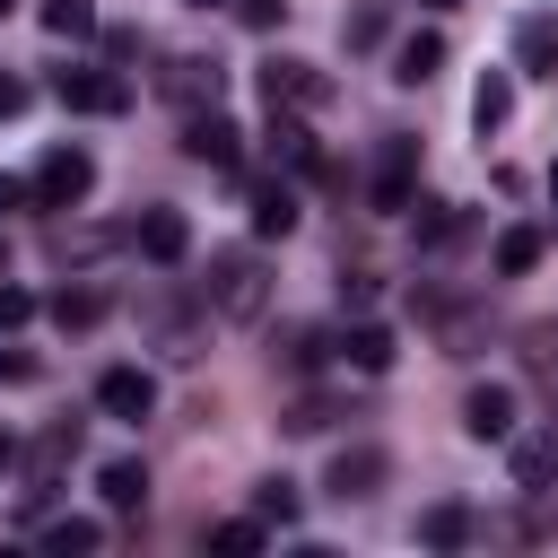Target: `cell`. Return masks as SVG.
<instances>
[{
    "mask_svg": "<svg viewBox=\"0 0 558 558\" xmlns=\"http://www.w3.org/2000/svg\"><path fill=\"white\" fill-rule=\"evenodd\" d=\"M296 227V192L288 183H253V235H288Z\"/></svg>",
    "mask_w": 558,
    "mask_h": 558,
    "instance_id": "obj_22",
    "label": "cell"
},
{
    "mask_svg": "<svg viewBox=\"0 0 558 558\" xmlns=\"http://www.w3.org/2000/svg\"><path fill=\"white\" fill-rule=\"evenodd\" d=\"M331 349H340L357 375H384V366H392V331H384V323H366V314H357V323H349Z\"/></svg>",
    "mask_w": 558,
    "mask_h": 558,
    "instance_id": "obj_15",
    "label": "cell"
},
{
    "mask_svg": "<svg viewBox=\"0 0 558 558\" xmlns=\"http://www.w3.org/2000/svg\"><path fill=\"white\" fill-rule=\"evenodd\" d=\"M532 262H541V227H506L497 235V279H523Z\"/></svg>",
    "mask_w": 558,
    "mask_h": 558,
    "instance_id": "obj_24",
    "label": "cell"
},
{
    "mask_svg": "<svg viewBox=\"0 0 558 558\" xmlns=\"http://www.w3.org/2000/svg\"><path fill=\"white\" fill-rule=\"evenodd\" d=\"M96 488H105V506H113V514H140V506H148V471H140L131 453H113V462L96 471Z\"/></svg>",
    "mask_w": 558,
    "mask_h": 558,
    "instance_id": "obj_18",
    "label": "cell"
},
{
    "mask_svg": "<svg viewBox=\"0 0 558 558\" xmlns=\"http://www.w3.org/2000/svg\"><path fill=\"white\" fill-rule=\"evenodd\" d=\"M9 9H17V0H0V17H9Z\"/></svg>",
    "mask_w": 558,
    "mask_h": 558,
    "instance_id": "obj_41",
    "label": "cell"
},
{
    "mask_svg": "<svg viewBox=\"0 0 558 558\" xmlns=\"http://www.w3.org/2000/svg\"><path fill=\"white\" fill-rule=\"evenodd\" d=\"M17 375H26V357H9V349H0V384H17Z\"/></svg>",
    "mask_w": 558,
    "mask_h": 558,
    "instance_id": "obj_36",
    "label": "cell"
},
{
    "mask_svg": "<svg viewBox=\"0 0 558 558\" xmlns=\"http://www.w3.org/2000/svg\"><path fill=\"white\" fill-rule=\"evenodd\" d=\"M70 453H78V418H52V427L26 445V506H44V497H52V480L70 471Z\"/></svg>",
    "mask_w": 558,
    "mask_h": 558,
    "instance_id": "obj_6",
    "label": "cell"
},
{
    "mask_svg": "<svg viewBox=\"0 0 558 558\" xmlns=\"http://www.w3.org/2000/svg\"><path fill=\"white\" fill-rule=\"evenodd\" d=\"M410 209H418V244H453L462 235V209L453 201H410Z\"/></svg>",
    "mask_w": 558,
    "mask_h": 558,
    "instance_id": "obj_28",
    "label": "cell"
},
{
    "mask_svg": "<svg viewBox=\"0 0 558 558\" xmlns=\"http://www.w3.org/2000/svg\"><path fill=\"white\" fill-rule=\"evenodd\" d=\"M183 9H235V0H183Z\"/></svg>",
    "mask_w": 558,
    "mask_h": 558,
    "instance_id": "obj_38",
    "label": "cell"
},
{
    "mask_svg": "<svg viewBox=\"0 0 558 558\" xmlns=\"http://www.w3.org/2000/svg\"><path fill=\"white\" fill-rule=\"evenodd\" d=\"M148 331H157V349H166V357H201V323H192L183 305L148 296Z\"/></svg>",
    "mask_w": 558,
    "mask_h": 558,
    "instance_id": "obj_17",
    "label": "cell"
},
{
    "mask_svg": "<svg viewBox=\"0 0 558 558\" xmlns=\"http://www.w3.org/2000/svg\"><path fill=\"white\" fill-rule=\"evenodd\" d=\"M157 87H166L183 113H209V105H218V61H192V52H183V61L157 70Z\"/></svg>",
    "mask_w": 558,
    "mask_h": 558,
    "instance_id": "obj_12",
    "label": "cell"
},
{
    "mask_svg": "<svg viewBox=\"0 0 558 558\" xmlns=\"http://www.w3.org/2000/svg\"><path fill=\"white\" fill-rule=\"evenodd\" d=\"M323 96H331V78H323L314 61H288V52L262 61V105H288V113H296V105H323Z\"/></svg>",
    "mask_w": 558,
    "mask_h": 558,
    "instance_id": "obj_7",
    "label": "cell"
},
{
    "mask_svg": "<svg viewBox=\"0 0 558 558\" xmlns=\"http://www.w3.org/2000/svg\"><path fill=\"white\" fill-rule=\"evenodd\" d=\"M506 471H514V488H523V497L558 488V418H541V427H514V436H506Z\"/></svg>",
    "mask_w": 558,
    "mask_h": 558,
    "instance_id": "obj_3",
    "label": "cell"
},
{
    "mask_svg": "<svg viewBox=\"0 0 558 558\" xmlns=\"http://www.w3.org/2000/svg\"><path fill=\"white\" fill-rule=\"evenodd\" d=\"M366 201H375L384 218L418 201V140H384V157H375V183H366Z\"/></svg>",
    "mask_w": 558,
    "mask_h": 558,
    "instance_id": "obj_5",
    "label": "cell"
},
{
    "mask_svg": "<svg viewBox=\"0 0 558 558\" xmlns=\"http://www.w3.org/2000/svg\"><path fill=\"white\" fill-rule=\"evenodd\" d=\"M183 157H201V166H218V174H235L244 166V131L209 105V113H183Z\"/></svg>",
    "mask_w": 558,
    "mask_h": 558,
    "instance_id": "obj_4",
    "label": "cell"
},
{
    "mask_svg": "<svg viewBox=\"0 0 558 558\" xmlns=\"http://www.w3.org/2000/svg\"><path fill=\"white\" fill-rule=\"evenodd\" d=\"M87 192H96V157L70 148V140L44 148V166H35V201H44V209H78Z\"/></svg>",
    "mask_w": 558,
    "mask_h": 558,
    "instance_id": "obj_2",
    "label": "cell"
},
{
    "mask_svg": "<svg viewBox=\"0 0 558 558\" xmlns=\"http://www.w3.org/2000/svg\"><path fill=\"white\" fill-rule=\"evenodd\" d=\"M262 305H270V270H262V253H244V244L209 253L201 314H218V323H262Z\"/></svg>",
    "mask_w": 558,
    "mask_h": 558,
    "instance_id": "obj_1",
    "label": "cell"
},
{
    "mask_svg": "<svg viewBox=\"0 0 558 558\" xmlns=\"http://www.w3.org/2000/svg\"><path fill=\"white\" fill-rule=\"evenodd\" d=\"M96 541H105V523H87V514L44 523V549H52V558H78V549H96Z\"/></svg>",
    "mask_w": 558,
    "mask_h": 558,
    "instance_id": "obj_26",
    "label": "cell"
},
{
    "mask_svg": "<svg viewBox=\"0 0 558 558\" xmlns=\"http://www.w3.org/2000/svg\"><path fill=\"white\" fill-rule=\"evenodd\" d=\"M209 549H218V558H253V549H262V514H253V523H209Z\"/></svg>",
    "mask_w": 558,
    "mask_h": 558,
    "instance_id": "obj_30",
    "label": "cell"
},
{
    "mask_svg": "<svg viewBox=\"0 0 558 558\" xmlns=\"http://www.w3.org/2000/svg\"><path fill=\"white\" fill-rule=\"evenodd\" d=\"M340 35H349V52L384 44V9H375V0H366V9H349V26H340Z\"/></svg>",
    "mask_w": 558,
    "mask_h": 558,
    "instance_id": "obj_31",
    "label": "cell"
},
{
    "mask_svg": "<svg viewBox=\"0 0 558 558\" xmlns=\"http://www.w3.org/2000/svg\"><path fill=\"white\" fill-rule=\"evenodd\" d=\"M436 70H445V35H436V26H418V35L392 52V78H401V87H427Z\"/></svg>",
    "mask_w": 558,
    "mask_h": 558,
    "instance_id": "obj_16",
    "label": "cell"
},
{
    "mask_svg": "<svg viewBox=\"0 0 558 558\" xmlns=\"http://www.w3.org/2000/svg\"><path fill=\"white\" fill-rule=\"evenodd\" d=\"M514 61L541 70V78H558V17H523L514 26Z\"/></svg>",
    "mask_w": 558,
    "mask_h": 558,
    "instance_id": "obj_20",
    "label": "cell"
},
{
    "mask_svg": "<svg viewBox=\"0 0 558 558\" xmlns=\"http://www.w3.org/2000/svg\"><path fill=\"white\" fill-rule=\"evenodd\" d=\"M506 113H514V78H506V70H480V87H471V122H480V140L506 131Z\"/></svg>",
    "mask_w": 558,
    "mask_h": 558,
    "instance_id": "obj_19",
    "label": "cell"
},
{
    "mask_svg": "<svg viewBox=\"0 0 558 558\" xmlns=\"http://www.w3.org/2000/svg\"><path fill=\"white\" fill-rule=\"evenodd\" d=\"M35 323V296L26 288H0V331H26Z\"/></svg>",
    "mask_w": 558,
    "mask_h": 558,
    "instance_id": "obj_33",
    "label": "cell"
},
{
    "mask_svg": "<svg viewBox=\"0 0 558 558\" xmlns=\"http://www.w3.org/2000/svg\"><path fill=\"white\" fill-rule=\"evenodd\" d=\"M52 96H61L70 113H122V105H131V87H122L113 70H61Z\"/></svg>",
    "mask_w": 558,
    "mask_h": 558,
    "instance_id": "obj_9",
    "label": "cell"
},
{
    "mask_svg": "<svg viewBox=\"0 0 558 558\" xmlns=\"http://www.w3.org/2000/svg\"><path fill=\"white\" fill-rule=\"evenodd\" d=\"M262 148H270V166H288V174H314V166H323L314 131H305L288 105H270V131H262Z\"/></svg>",
    "mask_w": 558,
    "mask_h": 558,
    "instance_id": "obj_11",
    "label": "cell"
},
{
    "mask_svg": "<svg viewBox=\"0 0 558 558\" xmlns=\"http://www.w3.org/2000/svg\"><path fill=\"white\" fill-rule=\"evenodd\" d=\"M253 514L288 532V523H296V480H262V488H253Z\"/></svg>",
    "mask_w": 558,
    "mask_h": 558,
    "instance_id": "obj_29",
    "label": "cell"
},
{
    "mask_svg": "<svg viewBox=\"0 0 558 558\" xmlns=\"http://www.w3.org/2000/svg\"><path fill=\"white\" fill-rule=\"evenodd\" d=\"M462 427H471L480 445H506V436H514V392H506V384H471Z\"/></svg>",
    "mask_w": 558,
    "mask_h": 558,
    "instance_id": "obj_13",
    "label": "cell"
},
{
    "mask_svg": "<svg viewBox=\"0 0 558 558\" xmlns=\"http://www.w3.org/2000/svg\"><path fill=\"white\" fill-rule=\"evenodd\" d=\"M131 244H140L148 262H183V253H192V227H183V209H140Z\"/></svg>",
    "mask_w": 558,
    "mask_h": 558,
    "instance_id": "obj_14",
    "label": "cell"
},
{
    "mask_svg": "<svg viewBox=\"0 0 558 558\" xmlns=\"http://www.w3.org/2000/svg\"><path fill=\"white\" fill-rule=\"evenodd\" d=\"M9 113H26V78H9V70H0V122H9Z\"/></svg>",
    "mask_w": 558,
    "mask_h": 558,
    "instance_id": "obj_34",
    "label": "cell"
},
{
    "mask_svg": "<svg viewBox=\"0 0 558 558\" xmlns=\"http://www.w3.org/2000/svg\"><path fill=\"white\" fill-rule=\"evenodd\" d=\"M549 201H558V166H549Z\"/></svg>",
    "mask_w": 558,
    "mask_h": 558,
    "instance_id": "obj_40",
    "label": "cell"
},
{
    "mask_svg": "<svg viewBox=\"0 0 558 558\" xmlns=\"http://www.w3.org/2000/svg\"><path fill=\"white\" fill-rule=\"evenodd\" d=\"M52 323H61V331H96V323H105V288H61V296H52Z\"/></svg>",
    "mask_w": 558,
    "mask_h": 558,
    "instance_id": "obj_23",
    "label": "cell"
},
{
    "mask_svg": "<svg viewBox=\"0 0 558 558\" xmlns=\"http://www.w3.org/2000/svg\"><path fill=\"white\" fill-rule=\"evenodd\" d=\"M418 9H453V0H418Z\"/></svg>",
    "mask_w": 558,
    "mask_h": 558,
    "instance_id": "obj_39",
    "label": "cell"
},
{
    "mask_svg": "<svg viewBox=\"0 0 558 558\" xmlns=\"http://www.w3.org/2000/svg\"><path fill=\"white\" fill-rule=\"evenodd\" d=\"M323 488L349 506V497H375L384 488V445H340L331 453V471H323Z\"/></svg>",
    "mask_w": 558,
    "mask_h": 558,
    "instance_id": "obj_10",
    "label": "cell"
},
{
    "mask_svg": "<svg viewBox=\"0 0 558 558\" xmlns=\"http://www.w3.org/2000/svg\"><path fill=\"white\" fill-rule=\"evenodd\" d=\"M44 35H61V44L96 35V0H44Z\"/></svg>",
    "mask_w": 558,
    "mask_h": 558,
    "instance_id": "obj_27",
    "label": "cell"
},
{
    "mask_svg": "<svg viewBox=\"0 0 558 558\" xmlns=\"http://www.w3.org/2000/svg\"><path fill=\"white\" fill-rule=\"evenodd\" d=\"M96 410H105V418H122V427H140V418L157 410L148 366H105V375H96Z\"/></svg>",
    "mask_w": 558,
    "mask_h": 558,
    "instance_id": "obj_8",
    "label": "cell"
},
{
    "mask_svg": "<svg viewBox=\"0 0 558 558\" xmlns=\"http://www.w3.org/2000/svg\"><path fill=\"white\" fill-rule=\"evenodd\" d=\"M471 532H480V523H471V506H453V497H445V506H427V514H418V541H427V549H462V541H471Z\"/></svg>",
    "mask_w": 558,
    "mask_h": 558,
    "instance_id": "obj_21",
    "label": "cell"
},
{
    "mask_svg": "<svg viewBox=\"0 0 558 558\" xmlns=\"http://www.w3.org/2000/svg\"><path fill=\"white\" fill-rule=\"evenodd\" d=\"M9 462H17V436H0V471H9Z\"/></svg>",
    "mask_w": 558,
    "mask_h": 558,
    "instance_id": "obj_37",
    "label": "cell"
},
{
    "mask_svg": "<svg viewBox=\"0 0 558 558\" xmlns=\"http://www.w3.org/2000/svg\"><path fill=\"white\" fill-rule=\"evenodd\" d=\"M235 17H244V26H253V35H270V26H279V17H288V0H235Z\"/></svg>",
    "mask_w": 558,
    "mask_h": 558,
    "instance_id": "obj_32",
    "label": "cell"
},
{
    "mask_svg": "<svg viewBox=\"0 0 558 558\" xmlns=\"http://www.w3.org/2000/svg\"><path fill=\"white\" fill-rule=\"evenodd\" d=\"M17 201H35V183H17V174H0V218H9Z\"/></svg>",
    "mask_w": 558,
    "mask_h": 558,
    "instance_id": "obj_35",
    "label": "cell"
},
{
    "mask_svg": "<svg viewBox=\"0 0 558 558\" xmlns=\"http://www.w3.org/2000/svg\"><path fill=\"white\" fill-rule=\"evenodd\" d=\"M270 357H279V366H296V375H314V366H323V331H305V323H288V331L270 340Z\"/></svg>",
    "mask_w": 558,
    "mask_h": 558,
    "instance_id": "obj_25",
    "label": "cell"
}]
</instances>
